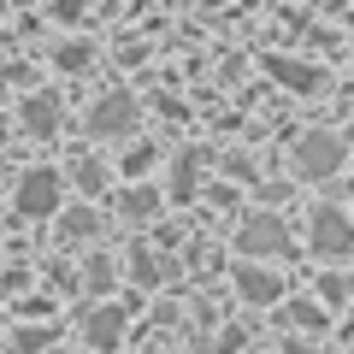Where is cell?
<instances>
[{
  "label": "cell",
  "instance_id": "14",
  "mask_svg": "<svg viewBox=\"0 0 354 354\" xmlns=\"http://www.w3.org/2000/svg\"><path fill=\"white\" fill-rule=\"evenodd\" d=\"M130 272H136V283H153V278H160V260H148V248H136Z\"/></svg>",
  "mask_w": 354,
  "mask_h": 354
},
{
  "label": "cell",
  "instance_id": "5",
  "mask_svg": "<svg viewBox=\"0 0 354 354\" xmlns=\"http://www.w3.org/2000/svg\"><path fill=\"white\" fill-rule=\"evenodd\" d=\"M12 201H18V213H24V218H48L53 207H59V177H53V171H30L24 183H18Z\"/></svg>",
  "mask_w": 354,
  "mask_h": 354
},
{
  "label": "cell",
  "instance_id": "13",
  "mask_svg": "<svg viewBox=\"0 0 354 354\" xmlns=\"http://www.w3.org/2000/svg\"><path fill=\"white\" fill-rule=\"evenodd\" d=\"M189 189H195V153H183L177 171H171V195H177V201H189Z\"/></svg>",
  "mask_w": 354,
  "mask_h": 354
},
{
  "label": "cell",
  "instance_id": "15",
  "mask_svg": "<svg viewBox=\"0 0 354 354\" xmlns=\"http://www.w3.org/2000/svg\"><path fill=\"white\" fill-rule=\"evenodd\" d=\"M106 283H113V260H88V290H106Z\"/></svg>",
  "mask_w": 354,
  "mask_h": 354
},
{
  "label": "cell",
  "instance_id": "4",
  "mask_svg": "<svg viewBox=\"0 0 354 354\" xmlns=\"http://www.w3.org/2000/svg\"><path fill=\"white\" fill-rule=\"evenodd\" d=\"M236 248H242V254H290V230H283V218L254 213L248 225L236 230Z\"/></svg>",
  "mask_w": 354,
  "mask_h": 354
},
{
  "label": "cell",
  "instance_id": "6",
  "mask_svg": "<svg viewBox=\"0 0 354 354\" xmlns=\"http://www.w3.org/2000/svg\"><path fill=\"white\" fill-rule=\"evenodd\" d=\"M236 290H242V301H278V295H283V278H278V272H266V266H254V260H242L236 266Z\"/></svg>",
  "mask_w": 354,
  "mask_h": 354
},
{
  "label": "cell",
  "instance_id": "2",
  "mask_svg": "<svg viewBox=\"0 0 354 354\" xmlns=\"http://www.w3.org/2000/svg\"><path fill=\"white\" fill-rule=\"evenodd\" d=\"M83 124H88V136H124V130H136V95H124V88L101 95Z\"/></svg>",
  "mask_w": 354,
  "mask_h": 354
},
{
  "label": "cell",
  "instance_id": "9",
  "mask_svg": "<svg viewBox=\"0 0 354 354\" xmlns=\"http://www.w3.org/2000/svg\"><path fill=\"white\" fill-rule=\"evenodd\" d=\"M266 71L278 77V83H290V88H319V83H325V77H319L313 65H301V59H283V53H278V59H266Z\"/></svg>",
  "mask_w": 354,
  "mask_h": 354
},
{
  "label": "cell",
  "instance_id": "7",
  "mask_svg": "<svg viewBox=\"0 0 354 354\" xmlns=\"http://www.w3.org/2000/svg\"><path fill=\"white\" fill-rule=\"evenodd\" d=\"M83 330H88L95 348H118V337H124V313H118V307H95Z\"/></svg>",
  "mask_w": 354,
  "mask_h": 354
},
{
  "label": "cell",
  "instance_id": "1",
  "mask_svg": "<svg viewBox=\"0 0 354 354\" xmlns=\"http://www.w3.org/2000/svg\"><path fill=\"white\" fill-rule=\"evenodd\" d=\"M295 171L307 177V183H325V177L342 171V142L330 136V130H313V136L295 142Z\"/></svg>",
  "mask_w": 354,
  "mask_h": 354
},
{
  "label": "cell",
  "instance_id": "8",
  "mask_svg": "<svg viewBox=\"0 0 354 354\" xmlns=\"http://www.w3.org/2000/svg\"><path fill=\"white\" fill-rule=\"evenodd\" d=\"M24 130L30 136H53L59 130V101L53 95H30L24 101Z\"/></svg>",
  "mask_w": 354,
  "mask_h": 354
},
{
  "label": "cell",
  "instance_id": "3",
  "mask_svg": "<svg viewBox=\"0 0 354 354\" xmlns=\"http://www.w3.org/2000/svg\"><path fill=\"white\" fill-rule=\"evenodd\" d=\"M313 254H325V260L354 254V218L342 207H319L313 213Z\"/></svg>",
  "mask_w": 354,
  "mask_h": 354
},
{
  "label": "cell",
  "instance_id": "18",
  "mask_svg": "<svg viewBox=\"0 0 354 354\" xmlns=\"http://www.w3.org/2000/svg\"><path fill=\"white\" fill-rule=\"evenodd\" d=\"M283 354H313V348H307V342H283Z\"/></svg>",
  "mask_w": 354,
  "mask_h": 354
},
{
  "label": "cell",
  "instance_id": "10",
  "mask_svg": "<svg viewBox=\"0 0 354 354\" xmlns=\"http://www.w3.org/2000/svg\"><path fill=\"white\" fill-rule=\"evenodd\" d=\"M118 213H124L130 225H142V218L160 213V195H153V189H124V195H118Z\"/></svg>",
  "mask_w": 354,
  "mask_h": 354
},
{
  "label": "cell",
  "instance_id": "16",
  "mask_svg": "<svg viewBox=\"0 0 354 354\" xmlns=\"http://www.w3.org/2000/svg\"><path fill=\"white\" fill-rule=\"evenodd\" d=\"M48 337H53V330H48V325H30V330H18V348H24V354H30V348H41V342H48Z\"/></svg>",
  "mask_w": 354,
  "mask_h": 354
},
{
  "label": "cell",
  "instance_id": "11",
  "mask_svg": "<svg viewBox=\"0 0 354 354\" xmlns=\"http://www.w3.org/2000/svg\"><path fill=\"white\" fill-rule=\"evenodd\" d=\"M95 230H101V218L88 213V207H71V213L59 218V242H88Z\"/></svg>",
  "mask_w": 354,
  "mask_h": 354
},
{
  "label": "cell",
  "instance_id": "12",
  "mask_svg": "<svg viewBox=\"0 0 354 354\" xmlns=\"http://www.w3.org/2000/svg\"><path fill=\"white\" fill-rule=\"evenodd\" d=\"M71 177H77V189H83V195H101V189H106V165H101V160H77Z\"/></svg>",
  "mask_w": 354,
  "mask_h": 354
},
{
  "label": "cell",
  "instance_id": "17",
  "mask_svg": "<svg viewBox=\"0 0 354 354\" xmlns=\"http://www.w3.org/2000/svg\"><path fill=\"white\" fill-rule=\"evenodd\" d=\"M148 165H153V148H136V153H130V160H124V171H130V177H142V171H148Z\"/></svg>",
  "mask_w": 354,
  "mask_h": 354
}]
</instances>
